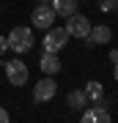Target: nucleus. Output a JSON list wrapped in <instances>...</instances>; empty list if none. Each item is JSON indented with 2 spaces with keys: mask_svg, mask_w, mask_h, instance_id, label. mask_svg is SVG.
Listing matches in <instances>:
<instances>
[{
  "mask_svg": "<svg viewBox=\"0 0 118 123\" xmlns=\"http://www.w3.org/2000/svg\"><path fill=\"white\" fill-rule=\"evenodd\" d=\"M0 123H8V110H3V107H0Z\"/></svg>",
  "mask_w": 118,
  "mask_h": 123,
  "instance_id": "2eb2a0df",
  "label": "nucleus"
},
{
  "mask_svg": "<svg viewBox=\"0 0 118 123\" xmlns=\"http://www.w3.org/2000/svg\"><path fill=\"white\" fill-rule=\"evenodd\" d=\"M30 25L39 27V30H49V27L55 25V11L49 3H39L36 8L30 11Z\"/></svg>",
  "mask_w": 118,
  "mask_h": 123,
  "instance_id": "7ed1b4c3",
  "label": "nucleus"
},
{
  "mask_svg": "<svg viewBox=\"0 0 118 123\" xmlns=\"http://www.w3.org/2000/svg\"><path fill=\"white\" fill-rule=\"evenodd\" d=\"M110 38H113V30L107 25H93L88 33V44H107Z\"/></svg>",
  "mask_w": 118,
  "mask_h": 123,
  "instance_id": "6e6552de",
  "label": "nucleus"
},
{
  "mask_svg": "<svg viewBox=\"0 0 118 123\" xmlns=\"http://www.w3.org/2000/svg\"><path fill=\"white\" fill-rule=\"evenodd\" d=\"M66 104L71 107V110H85V104H91L85 96V90H69V96H66Z\"/></svg>",
  "mask_w": 118,
  "mask_h": 123,
  "instance_id": "f8f14e48",
  "label": "nucleus"
},
{
  "mask_svg": "<svg viewBox=\"0 0 118 123\" xmlns=\"http://www.w3.org/2000/svg\"><path fill=\"white\" fill-rule=\"evenodd\" d=\"M110 60H113V63L118 60V49H113V52H110Z\"/></svg>",
  "mask_w": 118,
  "mask_h": 123,
  "instance_id": "dca6fc26",
  "label": "nucleus"
},
{
  "mask_svg": "<svg viewBox=\"0 0 118 123\" xmlns=\"http://www.w3.org/2000/svg\"><path fill=\"white\" fill-rule=\"evenodd\" d=\"M66 41H69V33H66V27H49L47 36L41 38V44H44V52H61V49L66 47Z\"/></svg>",
  "mask_w": 118,
  "mask_h": 123,
  "instance_id": "39448f33",
  "label": "nucleus"
},
{
  "mask_svg": "<svg viewBox=\"0 0 118 123\" xmlns=\"http://www.w3.org/2000/svg\"><path fill=\"white\" fill-rule=\"evenodd\" d=\"M52 11H55V17H71V14L77 11V6H80V0H52Z\"/></svg>",
  "mask_w": 118,
  "mask_h": 123,
  "instance_id": "9d476101",
  "label": "nucleus"
},
{
  "mask_svg": "<svg viewBox=\"0 0 118 123\" xmlns=\"http://www.w3.org/2000/svg\"><path fill=\"white\" fill-rule=\"evenodd\" d=\"M55 93H58V82L52 79V74H47L44 79H39V82H36V88H33V101H36V104L52 101Z\"/></svg>",
  "mask_w": 118,
  "mask_h": 123,
  "instance_id": "423d86ee",
  "label": "nucleus"
},
{
  "mask_svg": "<svg viewBox=\"0 0 118 123\" xmlns=\"http://www.w3.org/2000/svg\"><path fill=\"white\" fill-rule=\"evenodd\" d=\"M83 90H85V96H88V101H91V104H96V101L104 98V88H102L99 79H91V82H88Z\"/></svg>",
  "mask_w": 118,
  "mask_h": 123,
  "instance_id": "9b49d317",
  "label": "nucleus"
},
{
  "mask_svg": "<svg viewBox=\"0 0 118 123\" xmlns=\"http://www.w3.org/2000/svg\"><path fill=\"white\" fill-rule=\"evenodd\" d=\"M6 38H8V49H14L17 55L33 49V41H36V38H33V30H30V27H25V25H17Z\"/></svg>",
  "mask_w": 118,
  "mask_h": 123,
  "instance_id": "f257e3e1",
  "label": "nucleus"
},
{
  "mask_svg": "<svg viewBox=\"0 0 118 123\" xmlns=\"http://www.w3.org/2000/svg\"><path fill=\"white\" fill-rule=\"evenodd\" d=\"M3 68H6V77H8V82L14 85V88H22V85L30 79V71H28L25 60H19V57H11V60H6V63H3Z\"/></svg>",
  "mask_w": 118,
  "mask_h": 123,
  "instance_id": "f03ea898",
  "label": "nucleus"
},
{
  "mask_svg": "<svg viewBox=\"0 0 118 123\" xmlns=\"http://www.w3.org/2000/svg\"><path fill=\"white\" fill-rule=\"evenodd\" d=\"M91 19L83 17L80 11H74L71 17H66V33L74 36V38H88V33H91Z\"/></svg>",
  "mask_w": 118,
  "mask_h": 123,
  "instance_id": "20e7f679",
  "label": "nucleus"
},
{
  "mask_svg": "<svg viewBox=\"0 0 118 123\" xmlns=\"http://www.w3.org/2000/svg\"><path fill=\"white\" fill-rule=\"evenodd\" d=\"M39 66H41V71L44 74H58L61 71V60H58V52H44L41 55V60H39Z\"/></svg>",
  "mask_w": 118,
  "mask_h": 123,
  "instance_id": "1a4fd4ad",
  "label": "nucleus"
},
{
  "mask_svg": "<svg viewBox=\"0 0 118 123\" xmlns=\"http://www.w3.org/2000/svg\"><path fill=\"white\" fill-rule=\"evenodd\" d=\"M110 118H113V115H110L104 107H102V101H96V104L91 107V110H85L83 112V120L85 123H93V120H99V123H107Z\"/></svg>",
  "mask_w": 118,
  "mask_h": 123,
  "instance_id": "0eeeda50",
  "label": "nucleus"
},
{
  "mask_svg": "<svg viewBox=\"0 0 118 123\" xmlns=\"http://www.w3.org/2000/svg\"><path fill=\"white\" fill-rule=\"evenodd\" d=\"M6 49H8V38H6V36H0V55H3Z\"/></svg>",
  "mask_w": 118,
  "mask_h": 123,
  "instance_id": "4468645a",
  "label": "nucleus"
},
{
  "mask_svg": "<svg viewBox=\"0 0 118 123\" xmlns=\"http://www.w3.org/2000/svg\"><path fill=\"white\" fill-rule=\"evenodd\" d=\"M102 11H118V0H99Z\"/></svg>",
  "mask_w": 118,
  "mask_h": 123,
  "instance_id": "ddd939ff",
  "label": "nucleus"
},
{
  "mask_svg": "<svg viewBox=\"0 0 118 123\" xmlns=\"http://www.w3.org/2000/svg\"><path fill=\"white\" fill-rule=\"evenodd\" d=\"M113 77H115V82H118V60H115V68H113Z\"/></svg>",
  "mask_w": 118,
  "mask_h": 123,
  "instance_id": "f3484780",
  "label": "nucleus"
}]
</instances>
